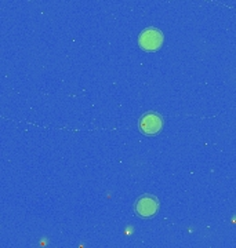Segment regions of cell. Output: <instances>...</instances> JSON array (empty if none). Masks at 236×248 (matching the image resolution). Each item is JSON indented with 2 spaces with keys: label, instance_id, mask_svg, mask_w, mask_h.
Segmentation results:
<instances>
[{
  "label": "cell",
  "instance_id": "7a4b0ae2",
  "mask_svg": "<svg viewBox=\"0 0 236 248\" xmlns=\"http://www.w3.org/2000/svg\"><path fill=\"white\" fill-rule=\"evenodd\" d=\"M163 128V117L155 113V112H149L145 113L140 119V130L145 135H156L162 131Z\"/></svg>",
  "mask_w": 236,
  "mask_h": 248
},
{
  "label": "cell",
  "instance_id": "6da1fadb",
  "mask_svg": "<svg viewBox=\"0 0 236 248\" xmlns=\"http://www.w3.org/2000/svg\"><path fill=\"white\" fill-rule=\"evenodd\" d=\"M138 45L145 51H157L163 45V33L155 28H148L141 32Z\"/></svg>",
  "mask_w": 236,
  "mask_h": 248
},
{
  "label": "cell",
  "instance_id": "3957f363",
  "mask_svg": "<svg viewBox=\"0 0 236 248\" xmlns=\"http://www.w3.org/2000/svg\"><path fill=\"white\" fill-rule=\"evenodd\" d=\"M157 210H159V202L153 196H142L135 203V213L141 218H151L157 213Z\"/></svg>",
  "mask_w": 236,
  "mask_h": 248
}]
</instances>
